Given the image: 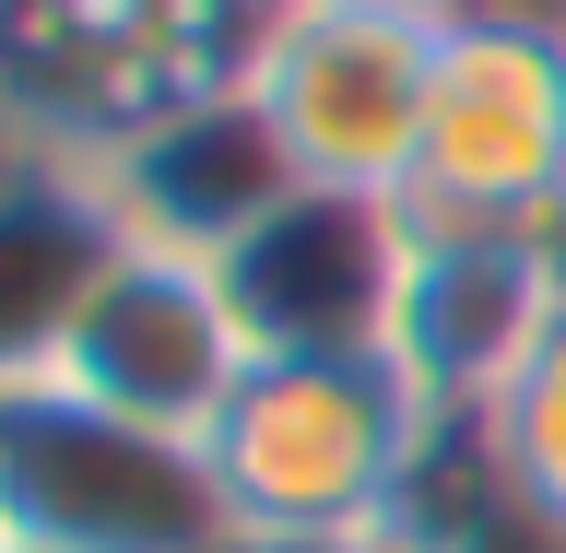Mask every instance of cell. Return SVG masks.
<instances>
[{
    "mask_svg": "<svg viewBox=\"0 0 566 553\" xmlns=\"http://www.w3.org/2000/svg\"><path fill=\"white\" fill-rule=\"evenodd\" d=\"M95 189H106V212H118L130 247L224 259L237 236H260L307 189V166H295V141L272 130V106L248 95V71H237V83H201V95L130 118L95 153Z\"/></svg>",
    "mask_w": 566,
    "mask_h": 553,
    "instance_id": "52a82bcc",
    "label": "cell"
},
{
    "mask_svg": "<svg viewBox=\"0 0 566 553\" xmlns=\"http://www.w3.org/2000/svg\"><path fill=\"white\" fill-rule=\"evenodd\" d=\"M201 459L237 530H401L449 459V424L389 353H248Z\"/></svg>",
    "mask_w": 566,
    "mask_h": 553,
    "instance_id": "6da1fadb",
    "label": "cell"
},
{
    "mask_svg": "<svg viewBox=\"0 0 566 553\" xmlns=\"http://www.w3.org/2000/svg\"><path fill=\"white\" fill-rule=\"evenodd\" d=\"M413 530L424 553H566L543 519H520L507 507V483H495V459H484V436H449V459H437V483L413 494Z\"/></svg>",
    "mask_w": 566,
    "mask_h": 553,
    "instance_id": "7c38bea8",
    "label": "cell"
},
{
    "mask_svg": "<svg viewBox=\"0 0 566 553\" xmlns=\"http://www.w3.org/2000/svg\"><path fill=\"white\" fill-rule=\"evenodd\" d=\"M437 35L449 12H401V0H295L248 47V95L272 106L295 166L318 189H389L413 177L424 95H437Z\"/></svg>",
    "mask_w": 566,
    "mask_h": 553,
    "instance_id": "5b68a950",
    "label": "cell"
},
{
    "mask_svg": "<svg viewBox=\"0 0 566 553\" xmlns=\"http://www.w3.org/2000/svg\"><path fill=\"white\" fill-rule=\"evenodd\" d=\"M118 212L95 189V153L0 130V389H35L60 365L71 318L118 272Z\"/></svg>",
    "mask_w": 566,
    "mask_h": 553,
    "instance_id": "30bf717a",
    "label": "cell"
},
{
    "mask_svg": "<svg viewBox=\"0 0 566 553\" xmlns=\"http://www.w3.org/2000/svg\"><path fill=\"white\" fill-rule=\"evenodd\" d=\"M272 0H0V130L106 153L154 106L237 83Z\"/></svg>",
    "mask_w": 566,
    "mask_h": 553,
    "instance_id": "7a4b0ae2",
    "label": "cell"
},
{
    "mask_svg": "<svg viewBox=\"0 0 566 553\" xmlns=\"http://www.w3.org/2000/svg\"><path fill=\"white\" fill-rule=\"evenodd\" d=\"M60 389H83L95 413H130L154 436H201L248 377V330L224 307L212 259H166V247H118V272L95 283V307L71 318Z\"/></svg>",
    "mask_w": 566,
    "mask_h": 553,
    "instance_id": "9c48e42d",
    "label": "cell"
},
{
    "mask_svg": "<svg viewBox=\"0 0 566 553\" xmlns=\"http://www.w3.org/2000/svg\"><path fill=\"white\" fill-rule=\"evenodd\" d=\"M507 12H555V24H566V0H507Z\"/></svg>",
    "mask_w": 566,
    "mask_h": 553,
    "instance_id": "9a60e30c",
    "label": "cell"
},
{
    "mask_svg": "<svg viewBox=\"0 0 566 553\" xmlns=\"http://www.w3.org/2000/svg\"><path fill=\"white\" fill-rule=\"evenodd\" d=\"M201 436L95 413L83 389H0V542L24 553H201L224 542Z\"/></svg>",
    "mask_w": 566,
    "mask_h": 553,
    "instance_id": "3957f363",
    "label": "cell"
},
{
    "mask_svg": "<svg viewBox=\"0 0 566 553\" xmlns=\"http://www.w3.org/2000/svg\"><path fill=\"white\" fill-rule=\"evenodd\" d=\"M484 459H495V483H507V507L566 542V318L543 330V353L520 365V389L495 401Z\"/></svg>",
    "mask_w": 566,
    "mask_h": 553,
    "instance_id": "8fae6325",
    "label": "cell"
},
{
    "mask_svg": "<svg viewBox=\"0 0 566 553\" xmlns=\"http://www.w3.org/2000/svg\"><path fill=\"white\" fill-rule=\"evenodd\" d=\"M413 224H566V24L460 0L401 177Z\"/></svg>",
    "mask_w": 566,
    "mask_h": 553,
    "instance_id": "277c9868",
    "label": "cell"
},
{
    "mask_svg": "<svg viewBox=\"0 0 566 553\" xmlns=\"http://www.w3.org/2000/svg\"><path fill=\"white\" fill-rule=\"evenodd\" d=\"M401 259H413V212L389 189H295V201L212 259L248 353H389L401 307Z\"/></svg>",
    "mask_w": 566,
    "mask_h": 553,
    "instance_id": "ba28073f",
    "label": "cell"
},
{
    "mask_svg": "<svg viewBox=\"0 0 566 553\" xmlns=\"http://www.w3.org/2000/svg\"><path fill=\"white\" fill-rule=\"evenodd\" d=\"M555 318H566V224H413L389 365L424 389V413L449 436H484Z\"/></svg>",
    "mask_w": 566,
    "mask_h": 553,
    "instance_id": "8992f818",
    "label": "cell"
},
{
    "mask_svg": "<svg viewBox=\"0 0 566 553\" xmlns=\"http://www.w3.org/2000/svg\"><path fill=\"white\" fill-rule=\"evenodd\" d=\"M201 553H424L413 530H224Z\"/></svg>",
    "mask_w": 566,
    "mask_h": 553,
    "instance_id": "4fadbf2b",
    "label": "cell"
},
{
    "mask_svg": "<svg viewBox=\"0 0 566 553\" xmlns=\"http://www.w3.org/2000/svg\"><path fill=\"white\" fill-rule=\"evenodd\" d=\"M272 12H295V0H272ZM401 12H460V0H401Z\"/></svg>",
    "mask_w": 566,
    "mask_h": 553,
    "instance_id": "5bb4252c",
    "label": "cell"
},
{
    "mask_svg": "<svg viewBox=\"0 0 566 553\" xmlns=\"http://www.w3.org/2000/svg\"><path fill=\"white\" fill-rule=\"evenodd\" d=\"M0 553H24V542H0Z\"/></svg>",
    "mask_w": 566,
    "mask_h": 553,
    "instance_id": "2e32d148",
    "label": "cell"
}]
</instances>
